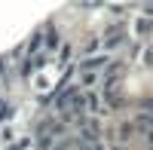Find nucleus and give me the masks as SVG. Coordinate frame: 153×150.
I'll list each match as a JSON object with an SVG mask.
<instances>
[{
  "label": "nucleus",
  "mask_w": 153,
  "mask_h": 150,
  "mask_svg": "<svg viewBox=\"0 0 153 150\" xmlns=\"http://www.w3.org/2000/svg\"><path fill=\"white\" fill-rule=\"evenodd\" d=\"M61 150H68V147H61Z\"/></svg>",
  "instance_id": "obj_1"
}]
</instances>
